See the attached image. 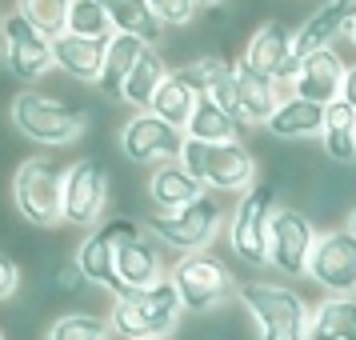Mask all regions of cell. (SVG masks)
I'll list each match as a JSON object with an SVG mask.
<instances>
[{
	"mask_svg": "<svg viewBox=\"0 0 356 340\" xmlns=\"http://www.w3.org/2000/svg\"><path fill=\"white\" fill-rule=\"evenodd\" d=\"M276 212V184H252L241 193L236 209L228 216V248L244 264H268V225Z\"/></svg>",
	"mask_w": 356,
	"mask_h": 340,
	"instance_id": "8992f818",
	"label": "cell"
},
{
	"mask_svg": "<svg viewBox=\"0 0 356 340\" xmlns=\"http://www.w3.org/2000/svg\"><path fill=\"white\" fill-rule=\"evenodd\" d=\"M308 280H316L328 296H356V236L348 228L316 236V248L308 257Z\"/></svg>",
	"mask_w": 356,
	"mask_h": 340,
	"instance_id": "8fae6325",
	"label": "cell"
},
{
	"mask_svg": "<svg viewBox=\"0 0 356 340\" xmlns=\"http://www.w3.org/2000/svg\"><path fill=\"white\" fill-rule=\"evenodd\" d=\"M0 56H4V36H0Z\"/></svg>",
	"mask_w": 356,
	"mask_h": 340,
	"instance_id": "60d3db41",
	"label": "cell"
},
{
	"mask_svg": "<svg viewBox=\"0 0 356 340\" xmlns=\"http://www.w3.org/2000/svg\"><path fill=\"white\" fill-rule=\"evenodd\" d=\"M49 340H108V316L97 312H65L49 328Z\"/></svg>",
	"mask_w": 356,
	"mask_h": 340,
	"instance_id": "4dcf8cb0",
	"label": "cell"
},
{
	"mask_svg": "<svg viewBox=\"0 0 356 340\" xmlns=\"http://www.w3.org/2000/svg\"><path fill=\"white\" fill-rule=\"evenodd\" d=\"M340 100L356 108V65H348V72H344V92H340Z\"/></svg>",
	"mask_w": 356,
	"mask_h": 340,
	"instance_id": "8d00e7d4",
	"label": "cell"
},
{
	"mask_svg": "<svg viewBox=\"0 0 356 340\" xmlns=\"http://www.w3.org/2000/svg\"><path fill=\"white\" fill-rule=\"evenodd\" d=\"M200 196H204V184L180 161L156 164L148 172V200H152L156 212H180V209H188L193 200H200Z\"/></svg>",
	"mask_w": 356,
	"mask_h": 340,
	"instance_id": "d6986e66",
	"label": "cell"
},
{
	"mask_svg": "<svg viewBox=\"0 0 356 340\" xmlns=\"http://www.w3.org/2000/svg\"><path fill=\"white\" fill-rule=\"evenodd\" d=\"M241 60L252 68V72H260V76H268V81H276V84H284V88H292L296 72H300V60L292 56V29L284 20H264L257 33L248 36Z\"/></svg>",
	"mask_w": 356,
	"mask_h": 340,
	"instance_id": "9a60e30c",
	"label": "cell"
},
{
	"mask_svg": "<svg viewBox=\"0 0 356 340\" xmlns=\"http://www.w3.org/2000/svg\"><path fill=\"white\" fill-rule=\"evenodd\" d=\"M145 4L164 29H188V24L196 20V13H200L196 0H145Z\"/></svg>",
	"mask_w": 356,
	"mask_h": 340,
	"instance_id": "d6a6232c",
	"label": "cell"
},
{
	"mask_svg": "<svg viewBox=\"0 0 356 340\" xmlns=\"http://www.w3.org/2000/svg\"><path fill=\"white\" fill-rule=\"evenodd\" d=\"M344 228H348V232H353V236H356V209L348 212V225H344Z\"/></svg>",
	"mask_w": 356,
	"mask_h": 340,
	"instance_id": "74e56055",
	"label": "cell"
},
{
	"mask_svg": "<svg viewBox=\"0 0 356 340\" xmlns=\"http://www.w3.org/2000/svg\"><path fill=\"white\" fill-rule=\"evenodd\" d=\"M316 228L300 209L276 204L268 225V264L284 276H308V257L316 248Z\"/></svg>",
	"mask_w": 356,
	"mask_h": 340,
	"instance_id": "30bf717a",
	"label": "cell"
},
{
	"mask_svg": "<svg viewBox=\"0 0 356 340\" xmlns=\"http://www.w3.org/2000/svg\"><path fill=\"white\" fill-rule=\"evenodd\" d=\"M324 152L337 164H353L356 161V108L344 100H332L324 108V129H321Z\"/></svg>",
	"mask_w": 356,
	"mask_h": 340,
	"instance_id": "83f0119b",
	"label": "cell"
},
{
	"mask_svg": "<svg viewBox=\"0 0 356 340\" xmlns=\"http://www.w3.org/2000/svg\"><path fill=\"white\" fill-rule=\"evenodd\" d=\"M0 20H4V17H0Z\"/></svg>",
	"mask_w": 356,
	"mask_h": 340,
	"instance_id": "7bdbcfd3",
	"label": "cell"
},
{
	"mask_svg": "<svg viewBox=\"0 0 356 340\" xmlns=\"http://www.w3.org/2000/svg\"><path fill=\"white\" fill-rule=\"evenodd\" d=\"M104 49H108V40H84V36L60 33L52 40V65L68 72L72 81L97 84L100 68H104Z\"/></svg>",
	"mask_w": 356,
	"mask_h": 340,
	"instance_id": "ffe728a7",
	"label": "cell"
},
{
	"mask_svg": "<svg viewBox=\"0 0 356 340\" xmlns=\"http://www.w3.org/2000/svg\"><path fill=\"white\" fill-rule=\"evenodd\" d=\"M180 164L204 184V193H248L257 184V156L244 140H228V145L184 140Z\"/></svg>",
	"mask_w": 356,
	"mask_h": 340,
	"instance_id": "3957f363",
	"label": "cell"
},
{
	"mask_svg": "<svg viewBox=\"0 0 356 340\" xmlns=\"http://www.w3.org/2000/svg\"><path fill=\"white\" fill-rule=\"evenodd\" d=\"M52 284L60 292H81V284H84V273L76 268V260L72 264H60L56 273H52Z\"/></svg>",
	"mask_w": 356,
	"mask_h": 340,
	"instance_id": "e575fe53",
	"label": "cell"
},
{
	"mask_svg": "<svg viewBox=\"0 0 356 340\" xmlns=\"http://www.w3.org/2000/svg\"><path fill=\"white\" fill-rule=\"evenodd\" d=\"M168 280H172L184 312H212V308H220L232 292L241 289L232 268L220 257H212V252H188V257H180L168 268Z\"/></svg>",
	"mask_w": 356,
	"mask_h": 340,
	"instance_id": "277c9868",
	"label": "cell"
},
{
	"mask_svg": "<svg viewBox=\"0 0 356 340\" xmlns=\"http://www.w3.org/2000/svg\"><path fill=\"white\" fill-rule=\"evenodd\" d=\"M0 36H4V60H8V72L20 76L24 84L40 81L52 65V36H44L36 24L20 17L17 8L0 20Z\"/></svg>",
	"mask_w": 356,
	"mask_h": 340,
	"instance_id": "4fadbf2b",
	"label": "cell"
},
{
	"mask_svg": "<svg viewBox=\"0 0 356 340\" xmlns=\"http://www.w3.org/2000/svg\"><path fill=\"white\" fill-rule=\"evenodd\" d=\"M108 209V172L97 156H81L65 168V188H60V220L76 228H92L104 220Z\"/></svg>",
	"mask_w": 356,
	"mask_h": 340,
	"instance_id": "ba28073f",
	"label": "cell"
},
{
	"mask_svg": "<svg viewBox=\"0 0 356 340\" xmlns=\"http://www.w3.org/2000/svg\"><path fill=\"white\" fill-rule=\"evenodd\" d=\"M0 340H4V328H0Z\"/></svg>",
	"mask_w": 356,
	"mask_h": 340,
	"instance_id": "b9f144b4",
	"label": "cell"
},
{
	"mask_svg": "<svg viewBox=\"0 0 356 340\" xmlns=\"http://www.w3.org/2000/svg\"><path fill=\"white\" fill-rule=\"evenodd\" d=\"M17 289H20V264L8 252H0V300L17 296Z\"/></svg>",
	"mask_w": 356,
	"mask_h": 340,
	"instance_id": "836d02e7",
	"label": "cell"
},
{
	"mask_svg": "<svg viewBox=\"0 0 356 340\" xmlns=\"http://www.w3.org/2000/svg\"><path fill=\"white\" fill-rule=\"evenodd\" d=\"M120 152L129 156L132 164H168L180 161L184 152V132L172 129L168 120H161L156 113H132L120 129Z\"/></svg>",
	"mask_w": 356,
	"mask_h": 340,
	"instance_id": "7c38bea8",
	"label": "cell"
},
{
	"mask_svg": "<svg viewBox=\"0 0 356 340\" xmlns=\"http://www.w3.org/2000/svg\"><path fill=\"white\" fill-rule=\"evenodd\" d=\"M172 68L164 65V52L152 44V49H145V56L136 60V68H132V76L124 81V104H132L136 113H148L152 108V97H156V88L164 84V76H168Z\"/></svg>",
	"mask_w": 356,
	"mask_h": 340,
	"instance_id": "4316f807",
	"label": "cell"
},
{
	"mask_svg": "<svg viewBox=\"0 0 356 340\" xmlns=\"http://www.w3.org/2000/svg\"><path fill=\"white\" fill-rule=\"evenodd\" d=\"M200 8H216V4H225V0H196Z\"/></svg>",
	"mask_w": 356,
	"mask_h": 340,
	"instance_id": "f35d334b",
	"label": "cell"
},
{
	"mask_svg": "<svg viewBox=\"0 0 356 340\" xmlns=\"http://www.w3.org/2000/svg\"><path fill=\"white\" fill-rule=\"evenodd\" d=\"M145 49H152V44L136 40V36L113 33L108 49H104V68H100V81H97V88H100L108 100H120V97H124V81L132 76V68H136V60L145 56Z\"/></svg>",
	"mask_w": 356,
	"mask_h": 340,
	"instance_id": "44dd1931",
	"label": "cell"
},
{
	"mask_svg": "<svg viewBox=\"0 0 356 340\" xmlns=\"http://www.w3.org/2000/svg\"><path fill=\"white\" fill-rule=\"evenodd\" d=\"M180 312H184V305H180L172 280H161L156 289L113 296L108 332L120 340H164L177 328Z\"/></svg>",
	"mask_w": 356,
	"mask_h": 340,
	"instance_id": "6da1fadb",
	"label": "cell"
},
{
	"mask_svg": "<svg viewBox=\"0 0 356 340\" xmlns=\"http://www.w3.org/2000/svg\"><path fill=\"white\" fill-rule=\"evenodd\" d=\"M184 140H196V145H228V140H241V120L232 113H225L212 97H200L193 108V120L184 129Z\"/></svg>",
	"mask_w": 356,
	"mask_h": 340,
	"instance_id": "cb8c5ba5",
	"label": "cell"
},
{
	"mask_svg": "<svg viewBox=\"0 0 356 340\" xmlns=\"http://www.w3.org/2000/svg\"><path fill=\"white\" fill-rule=\"evenodd\" d=\"M264 129L273 132L276 140H312V136H321V129H324V108L312 104V100L284 97L276 104V113L268 116Z\"/></svg>",
	"mask_w": 356,
	"mask_h": 340,
	"instance_id": "7402d4cb",
	"label": "cell"
},
{
	"mask_svg": "<svg viewBox=\"0 0 356 340\" xmlns=\"http://www.w3.org/2000/svg\"><path fill=\"white\" fill-rule=\"evenodd\" d=\"M308 340H356V296H324L308 312Z\"/></svg>",
	"mask_w": 356,
	"mask_h": 340,
	"instance_id": "603a6c76",
	"label": "cell"
},
{
	"mask_svg": "<svg viewBox=\"0 0 356 340\" xmlns=\"http://www.w3.org/2000/svg\"><path fill=\"white\" fill-rule=\"evenodd\" d=\"M344 72H348V65L337 56V49L316 52V56H308L305 65H300L296 81H292V97L312 100V104L328 108L344 92Z\"/></svg>",
	"mask_w": 356,
	"mask_h": 340,
	"instance_id": "ac0fdd59",
	"label": "cell"
},
{
	"mask_svg": "<svg viewBox=\"0 0 356 340\" xmlns=\"http://www.w3.org/2000/svg\"><path fill=\"white\" fill-rule=\"evenodd\" d=\"M196 100H200V92L180 76V68H172V72L164 76V84L156 88V97H152V108H148V113H156L161 120H168L172 129L184 132L188 129V120H193Z\"/></svg>",
	"mask_w": 356,
	"mask_h": 340,
	"instance_id": "484cf974",
	"label": "cell"
},
{
	"mask_svg": "<svg viewBox=\"0 0 356 340\" xmlns=\"http://www.w3.org/2000/svg\"><path fill=\"white\" fill-rule=\"evenodd\" d=\"M348 29L340 24V17L324 4V8H316L312 17H305V24H296L292 29V56L305 65L308 56H316V52H324V49H332V40L337 36H344Z\"/></svg>",
	"mask_w": 356,
	"mask_h": 340,
	"instance_id": "d4e9b609",
	"label": "cell"
},
{
	"mask_svg": "<svg viewBox=\"0 0 356 340\" xmlns=\"http://www.w3.org/2000/svg\"><path fill=\"white\" fill-rule=\"evenodd\" d=\"M348 44H353V49H356V24H353V29H348Z\"/></svg>",
	"mask_w": 356,
	"mask_h": 340,
	"instance_id": "ab89813d",
	"label": "cell"
},
{
	"mask_svg": "<svg viewBox=\"0 0 356 340\" xmlns=\"http://www.w3.org/2000/svg\"><path fill=\"white\" fill-rule=\"evenodd\" d=\"M284 97H292V88L284 84L268 81V76H260L252 68L244 65L241 56H236V104H232V116L241 120V129H257V124H268V116L276 113V104Z\"/></svg>",
	"mask_w": 356,
	"mask_h": 340,
	"instance_id": "e0dca14e",
	"label": "cell"
},
{
	"mask_svg": "<svg viewBox=\"0 0 356 340\" xmlns=\"http://www.w3.org/2000/svg\"><path fill=\"white\" fill-rule=\"evenodd\" d=\"M60 188H65V168L52 156H29L13 177V204L29 225L49 228L60 220Z\"/></svg>",
	"mask_w": 356,
	"mask_h": 340,
	"instance_id": "52a82bcc",
	"label": "cell"
},
{
	"mask_svg": "<svg viewBox=\"0 0 356 340\" xmlns=\"http://www.w3.org/2000/svg\"><path fill=\"white\" fill-rule=\"evenodd\" d=\"M241 308L252 316L260 340H308V312L305 296L289 284L273 280H248L236 289Z\"/></svg>",
	"mask_w": 356,
	"mask_h": 340,
	"instance_id": "7a4b0ae2",
	"label": "cell"
},
{
	"mask_svg": "<svg viewBox=\"0 0 356 340\" xmlns=\"http://www.w3.org/2000/svg\"><path fill=\"white\" fill-rule=\"evenodd\" d=\"M100 8L113 20V33L136 36V40H145V44H161L164 24L148 13L145 0H100Z\"/></svg>",
	"mask_w": 356,
	"mask_h": 340,
	"instance_id": "f1b7e54d",
	"label": "cell"
},
{
	"mask_svg": "<svg viewBox=\"0 0 356 340\" xmlns=\"http://www.w3.org/2000/svg\"><path fill=\"white\" fill-rule=\"evenodd\" d=\"M17 13L29 24H36L44 36L56 40L68 24V0H17Z\"/></svg>",
	"mask_w": 356,
	"mask_h": 340,
	"instance_id": "1f68e13d",
	"label": "cell"
},
{
	"mask_svg": "<svg viewBox=\"0 0 356 340\" xmlns=\"http://www.w3.org/2000/svg\"><path fill=\"white\" fill-rule=\"evenodd\" d=\"M140 228H136V220L132 216H108V220H100L88 236L81 241V248H76V268L84 273V280L88 284H104L108 292H116V244L124 241V236H136Z\"/></svg>",
	"mask_w": 356,
	"mask_h": 340,
	"instance_id": "5bb4252c",
	"label": "cell"
},
{
	"mask_svg": "<svg viewBox=\"0 0 356 340\" xmlns=\"http://www.w3.org/2000/svg\"><path fill=\"white\" fill-rule=\"evenodd\" d=\"M220 228V200L216 193H204L200 200H193L180 212H156L148 216V232L168 248H180V257L188 252H204V244L216 236Z\"/></svg>",
	"mask_w": 356,
	"mask_h": 340,
	"instance_id": "9c48e42d",
	"label": "cell"
},
{
	"mask_svg": "<svg viewBox=\"0 0 356 340\" xmlns=\"http://www.w3.org/2000/svg\"><path fill=\"white\" fill-rule=\"evenodd\" d=\"M328 8L340 17L344 29H353V24H356V0H328Z\"/></svg>",
	"mask_w": 356,
	"mask_h": 340,
	"instance_id": "d590c367",
	"label": "cell"
},
{
	"mask_svg": "<svg viewBox=\"0 0 356 340\" xmlns=\"http://www.w3.org/2000/svg\"><path fill=\"white\" fill-rule=\"evenodd\" d=\"M116 292H145L156 289L161 280H168V264H164L161 241L152 232H136V236H124L116 244Z\"/></svg>",
	"mask_w": 356,
	"mask_h": 340,
	"instance_id": "2e32d148",
	"label": "cell"
},
{
	"mask_svg": "<svg viewBox=\"0 0 356 340\" xmlns=\"http://www.w3.org/2000/svg\"><path fill=\"white\" fill-rule=\"evenodd\" d=\"M13 124L36 145H68L84 132L88 116L81 108L65 104V100L44 97L36 88H24V92L13 97Z\"/></svg>",
	"mask_w": 356,
	"mask_h": 340,
	"instance_id": "5b68a950",
	"label": "cell"
},
{
	"mask_svg": "<svg viewBox=\"0 0 356 340\" xmlns=\"http://www.w3.org/2000/svg\"><path fill=\"white\" fill-rule=\"evenodd\" d=\"M65 33L84 36V40H113V20L100 8V0H68Z\"/></svg>",
	"mask_w": 356,
	"mask_h": 340,
	"instance_id": "f546056e",
	"label": "cell"
}]
</instances>
